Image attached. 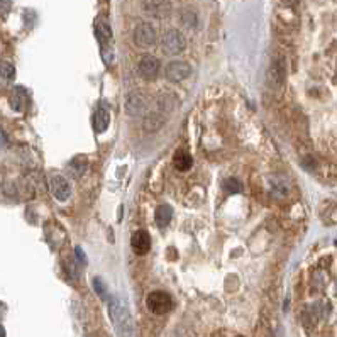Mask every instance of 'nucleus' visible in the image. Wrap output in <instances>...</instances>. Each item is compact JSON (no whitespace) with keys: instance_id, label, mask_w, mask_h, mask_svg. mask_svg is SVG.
Wrapping results in <instances>:
<instances>
[{"instance_id":"obj_1","label":"nucleus","mask_w":337,"mask_h":337,"mask_svg":"<svg viewBox=\"0 0 337 337\" xmlns=\"http://www.w3.org/2000/svg\"><path fill=\"white\" fill-rule=\"evenodd\" d=\"M109 315L114 324L115 332L119 337H131L132 335V315L127 307L125 300L119 297H110L109 298Z\"/></svg>"},{"instance_id":"obj_2","label":"nucleus","mask_w":337,"mask_h":337,"mask_svg":"<svg viewBox=\"0 0 337 337\" xmlns=\"http://www.w3.org/2000/svg\"><path fill=\"white\" fill-rule=\"evenodd\" d=\"M173 112V106H171V98L170 97H163L153 103L151 107L148 109L146 117H144V127L148 131H156L159 129L164 122L168 120V117Z\"/></svg>"},{"instance_id":"obj_3","label":"nucleus","mask_w":337,"mask_h":337,"mask_svg":"<svg viewBox=\"0 0 337 337\" xmlns=\"http://www.w3.org/2000/svg\"><path fill=\"white\" fill-rule=\"evenodd\" d=\"M148 308L156 315H164L173 308V300L166 291H151L148 295Z\"/></svg>"},{"instance_id":"obj_4","label":"nucleus","mask_w":337,"mask_h":337,"mask_svg":"<svg viewBox=\"0 0 337 337\" xmlns=\"http://www.w3.org/2000/svg\"><path fill=\"white\" fill-rule=\"evenodd\" d=\"M186 41L185 36L181 34L178 29H170L164 32V36L161 37V48L166 54H180L185 49Z\"/></svg>"},{"instance_id":"obj_5","label":"nucleus","mask_w":337,"mask_h":337,"mask_svg":"<svg viewBox=\"0 0 337 337\" xmlns=\"http://www.w3.org/2000/svg\"><path fill=\"white\" fill-rule=\"evenodd\" d=\"M49 188H51L53 195L56 197V200L59 202L68 200L71 195V183L61 173H53L49 176Z\"/></svg>"},{"instance_id":"obj_6","label":"nucleus","mask_w":337,"mask_h":337,"mask_svg":"<svg viewBox=\"0 0 337 337\" xmlns=\"http://www.w3.org/2000/svg\"><path fill=\"white\" fill-rule=\"evenodd\" d=\"M125 110L132 117H137V115L144 114V110H148V100H146L144 93L139 90L131 92L125 98Z\"/></svg>"},{"instance_id":"obj_7","label":"nucleus","mask_w":337,"mask_h":337,"mask_svg":"<svg viewBox=\"0 0 337 337\" xmlns=\"http://www.w3.org/2000/svg\"><path fill=\"white\" fill-rule=\"evenodd\" d=\"M134 43L139 48H149L156 43V31L149 22H142L134 29Z\"/></svg>"},{"instance_id":"obj_8","label":"nucleus","mask_w":337,"mask_h":337,"mask_svg":"<svg viewBox=\"0 0 337 337\" xmlns=\"http://www.w3.org/2000/svg\"><path fill=\"white\" fill-rule=\"evenodd\" d=\"M192 73V68L188 63L185 61H171L166 70H164V75H166V78L170 81H173V83H180V81L186 80Z\"/></svg>"},{"instance_id":"obj_9","label":"nucleus","mask_w":337,"mask_h":337,"mask_svg":"<svg viewBox=\"0 0 337 337\" xmlns=\"http://www.w3.org/2000/svg\"><path fill=\"white\" fill-rule=\"evenodd\" d=\"M158 71H159V61L154 56H142L139 59V63H137V73L144 80L156 78Z\"/></svg>"},{"instance_id":"obj_10","label":"nucleus","mask_w":337,"mask_h":337,"mask_svg":"<svg viewBox=\"0 0 337 337\" xmlns=\"http://www.w3.org/2000/svg\"><path fill=\"white\" fill-rule=\"evenodd\" d=\"M131 247L136 254L144 256V254L151 249V237H149L148 230H136L134 234H132Z\"/></svg>"},{"instance_id":"obj_11","label":"nucleus","mask_w":337,"mask_h":337,"mask_svg":"<svg viewBox=\"0 0 337 337\" xmlns=\"http://www.w3.org/2000/svg\"><path fill=\"white\" fill-rule=\"evenodd\" d=\"M283 80H285V66L280 59H276V61H273L271 66H269V70L266 73V81L269 87L278 88L283 83Z\"/></svg>"},{"instance_id":"obj_12","label":"nucleus","mask_w":337,"mask_h":337,"mask_svg":"<svg viewBox=\"0 0 337 337\" xmlns=\"http://www.w3.org/2000/svg\"><path fill=\"white\" fill-rule=\"evenodd\" d=\"M173 164L176 170L180 171H188L193 164V159H192V154L186 151V149H178L173 156Z\"/></svg>"},{"instance_id":"obj_13","label":"nucleus","mask_w":337,"mask_h":337,"mask_svg":"<svg viewBox=\"0 0 337 337\" xmlns=\"http://www.w3.org/2000/svg\"><path fill=\"white\" fill-rule=\"evenodd\" d=\"M109 122H110L109 110L106 107H98L95 115H93V125H95V131L97 132H103V131L107 129Z\"/></svg>"},{"instance_id":"obj_14","label":"nucleus","mask_w":337,"mask_h":337,"mask_svg":"<svg viewBox=\"0 0 337 337\" xmlns=\"http://www.w3.org/2000/svg\"><path fill=\"white\" fill-rule=\"evenodd\" d=\"M171 217H173L171 207L166 205V203H163V205H159L158 210H156V225L158 227H166V225L170 224Z\"/></svg>"},{"instance_id":"obj_15","label":"nucleus","mask_w":337,"mask_h":337,"mask_svg":"<svg viewBox=\"0 0 337 337\" xmlns=\"http://www.w3.org/2000/svg\"><path fill=\"white\" fill-rule=\"evenodd\" d=\"M15 78V66L9 61H0V80L12 81Z\"/></svg>"},{"instance_id":"obj_16","label":"nucleus","mask_w":337,"mask_h":337,"mask_svg":"<svg viewBox=\"0 0 337 337\" xmlns=\"http://www.w3.org/2000/svg\"><path fill=\"white\" fill-rule=\"evenodd\" d=\"M24 100H26V92L19 87L14 88L12 97H10V106L14 107V110H20L22 106H24Z\"/></svg>"},{"instance_id":"obj_17","label":"nucleus","mask_w":337,"mask_h":337,"mask_svg":"<svg viewBox=\"0 0 337 337\" xmlns=\"http://www.w3.org/2000/svg\"><path fill=\"white\" fill-rule=\"evenodd\" d=\"M95 32H97V36H98V39L100 41H109L110 37H112V32H110V27H109V24L106 20H98L97 22V26H95Z\"/></svg>"},{"instance_id":"obj_18","label":"nucleus","mask_w":337,"mask_h":337,"mask_svg":"<svg viewBox=\"0 0 337 337\" xmlns=\"http://www.w3.org/2000/svg\"><path fill=\"white\" fill-rule=\"evenodd\" d=\"M93 290H95V293L102 298V300H109V293H107V286L103 283L102 278H93Z\"/></svg>"},{"instance_id":"obj_19","label":"nucleus","mask_w":337,"mask_h":337,"mask_svg":"<svg viewBox=\"0 0 337 337\" xmlns=\"http://www.w3.org/2000/svg\"><path fill=\"white\" fill-rule=\"evenodd\" d=\"M224 188L227 190V192L237 193V192L242 190V183H241L239 180H236V178H229V180L224 181Z\"/></svg>"},{"instance_id":"obj_20","label":"nucleus","mask_w":337,"mask_h":337,"mask_svg":"<svg viewBox=\"0 0 337 337\" xmlns=\"http://www.w3.org/2000/svg\"><path fill=\"white\" fill-rule=\"evenodd\" d=\"M75 258H76V261L81 264V266H85V264H87V254H85L83 247H81V246L75 247Z\"/></svg>"},{"instance_id":"obj_21","label":"nucleus","mask_w":337,"mask_h":337,"mask_svg":"<svg viewBox=\"0 0 337 337\" xmlns=\"http://www.w3.org/2000/svg\"><path fill=\"white\" fill-rule=\"evenodd\" d=\"M10 7H12V0H0V14L9 12Z\"/></svg>"},{"instance_id":"obj_22","label":"nucleus","mask_w":337,"mask_h":337,"mask_svg":"<svg viewBox=\"0 0 337 337\" xmlns=\"http://www.w3.org/2000/svg\"><path fill=\"white\" fill-rule=\"evenodd\" d=\"M0 337H5V329L0 325Z\"/></svg>"},{"instance_id":"obj_23","label":"nucleus","mask_w":337,"mask_h":337,"mask_svg":"<svg viewBox=\"0 0 337 337\" xmlns=\"http://www.w3.org/2000/svg\"><path fill=\"white\" fill-rule=\"evenodd\" d=\"M283 2H285V4H295L297 0H283Z\"/></svg>"},{"instance_id":"obj_24","label":"nucleus","mask_w":337,"mask_h":337,"mask_svg":"<svg viewBox=\"0 0 337 337\" xmlns=\"http://www.w3.org/2000/svg\"><path fill=\"white\" fill-rule=\"evenodd\" d=\"M239 337H242V335H239Z\"/></svg>"}]
</instances>
